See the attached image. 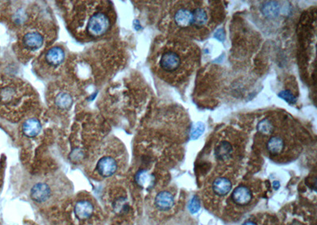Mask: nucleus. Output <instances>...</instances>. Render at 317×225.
Masks as SVG:
<instances>
[{"instance_id":"f257e3e1","label":"nucleus","mask_w":317,"mask_h":225,"mask_svg":"<svg viewBox=\"0 0 317 225\" xmlns=\"http://www.w3.org/2000/svg\"><path fill=\"white\" fill-rule=\"evenodd\" d=\"M49 210L55 225H103L107 217L96 199L86 192L73 194Z\"/></svg>"},{"instance_id":"f03ea898","label":"nucleus","mask_w":317,"mask_h":225,"mask_svg":"<svg viewBox=\"0 0 317 225\" xmlns=\"http://www.w3.org/2000/svg\"><path fill=\"white\" fill-rule=\"evenodd\" d=\"M27 195L36 206L50 209L73 194L69 182L61 175H48L33 180L28 188Z\"/></svg>"},{"instance_id":"7ed1b4c3","label":"nucleus","mask_w":317,"mask_h":225,"mask_svg":"<svg viewBox=\"0 0 317 225\" xmlns=\"http://www.w3.org/2000/svg\"><path fill=\"white\" fill-rule=\"evenodd\" d=\"M124 155L119 144L108 146L98 150L89 165L90 176L97 180H106L121 174L124 166Z\"/></svg>"},{"instance_id":"20e7f679","label":"nucleus","mask_w":317,"mask_h":225,"mask_svg":"<svg viewBox=\"0 0 317 225\" xmlns=\"http://www.w3.org/2000/svg\"><path fill=\"white\" fill-rule=\"evenodd\" d=\"M106 217L111 220L114 225H122L131 216V199L125 188L120 185H114L109 187L103 194Z\"/></svg>"},{"instance_id":"39448f33","label":"nucleus","mask_w":317,"mask_h":225,"mask_svg":"<svg viewBox=\"0 0 317 225\" xmlns=\"http://www.w3.org/2000/svg\"><path fill=\"white\" fill-rule=\"evenodd\" d=\"M111 26V18L103 10L94 11L86 19V33L88 36L94 38L104 36Z\"/></svg>"},{"instance_id":"423d86ee","label":"nucleus","mask_w":317,"mask_h":225,"mask_svg":"<svg viewBox=\"0 0 317 225\" xmlns=\"http://www.w3.org/2000/svg\"><path fill=\"white\" fill-rule=\"evenodd\" d=\"M22 88L15 84H8L0 88V105L5 108L17 105L23 98Z\"/></svg>"},{"instance_id":"0eeeda50","label":"nucleus","mask_w":317,"mask_h":225,"mask_svg":"<svg viewBox=\"0 0 317 225\" xmlns=\"http://www.w3.org/2000/svg\"><path fill=\"white\" fill-rule=\"evenodd\" d=\"M45 37L40 31L29 29L25 33L22 39L23 48L29 51H38L43 47Z\"/></svg>"},{"instance_id":"6e6552de","label":"nucleus","mask_w":317,"mask_h":225,"mask_svg":"<svg viewBox=\"0 0 317 225\" xmlns=\"http://www.w3.org/2000/svg\"><path fill=\"white\" fill-rule=\"evenodd\" d=\"M134 183L142 190L150 191L156 185V176L146 169H139L134 175Z\"/></svg>"},{"instance_id":"1a4fd4ad","label":"nucleus","mask_w":317,"mask_h":225,"mask_svg":"<svg viewBox=\"0 0 317 225\" xmlns=\"http://www.w3.org/2000/svg\"><path fill=\"white\" fill-rule=\"evenodd\" d=\"M180 65V56L174 51H166L160 57V67L167 72H174L179 68Z\"/></svg>"},{"instance_id":"9d476101","label":"nucleus","mask_w":317,"mask_h":225,"mask_svg":"<svg viewBox=\"0 0 317 225\" xmlns=\"http://www.w3.org/2000/svg\"><path fill=\"white\" fill-rule=\"evenodd\" d=\"M174 196L168 191L158 193L154 199V205L160 211H168L174 205Z\"/></svg>"},{"instance_id":"9b49d317","label":"nucleus","mask_w":317,"mask_h":225,"mask_svg":"<svg viewBox=\"0 0 317 225\" xmlns=\"http://www.w3.org/2000/svg\"><path fill=\"white\" fill-rule=\"evenodd\" d=\"M65 59V53L61 48L54 47L48 50L45 55V60L49 66L59 67Z\"/></svg>"},{"instance_id":"f8f14e48","label":"nucleus","mask_w":317,"mask_h":225,"mask_svg":"<svg viewBox=\"0 0 317 225\" xmlns=\"http://www.w3.org/2000/svg\"><path fill=\"white\" fill-rule=\"evenodd\" d=\"M42 126L37 118H29L23 124V135L27 138H34L40 134Z\"/></svg>"},{"instance_id":"ddd939ff","label":"nucleus","mask_w":317,"mask_h":225,"mask_svg":"<svg viewBox=\"0 0 317 225\" xmlns=\"http://www.w3.org/2000/svg\"><path fill=\"white\" fill-rule=\"evenodd\" d=\"M231 199L236 205H246L252 201V193L250 189L244 186H239L231 194Z\"/></svg>"},{"instance_id":"4468645a","label":"nucleus","mask_w":317,"mask_h":225,"mask_svg":"<svg viewBox=\"0 0 317 225\" xmlns=\"http://www.w3.org/2000/svg\"><path fill=\"white\" fill-rule=\"evenodd\" d=\"M174 22L178 26L186 28L193 25V14L188 9H179L176 11L174 17Z\"/></svg>"},{"instance_id":"2eb2a0df","label":"nucleus","mask_w":317,"mask_h":225,"mask_svg":"<svg viewBox=\"0 0 317 225\" xmlns=\"http://www.w3.org/2000/svg\"><path fill=\"white\" fill-rule=\"evenodd\" d=\"M212 187H213L215 194H217L220 196H224L231 191L232 185H231V181L228 179L227 178L219 177L213 181Z\"/></svg>"},{"instance_id":"dca6fc26","label":"nucleus","mask_w":317,"mask_h":225,"mask_svg":"<svg viewBox=\"0 0 317 225\" xmlns=\"http://www.w3.org/2000/svg\"><path fill=\"white\" fill-rule=\"evenodd\" d=\"M232 153V146L227 141H223L217 145L215 149V156L217 160L225 161L231 157Z\"/></svg>"},{"instance_id":"f3484780","label":"nucleus","mask_w":317,"mask_h":225,"mask_svg":"<svg viewBox=\"0 0 317 225\" xmlns=\"http://www.w3.org/2000/svg\"><path fill=\"white\" fill-rule=\"evenodd\" d=\"M74 100L72 94L68 92L58 93L55 98V105L61 110H68L73 104Z\"/></svg>"},{"instance_id":"a211bd4d","label":"nucleus","mask_w":317,"mask_h":225,"mask_svg":"<svg viewBox=\"0 0 317 225\" xmlns=\"http://www.w3.org/2000/svg\"><path fill=\"white\" fill-rule=\"evenodd\" d=\"M261 12L268 19H274L280 14V6L275 1L264 2L261 6Z\"/></svg>"},{"instance_id":"6ab92c4d","label":"nucleus","mask_w":317,"mask_h":225,"mask_svg":"<svg viewBox=\"0 0 317 225\" xmlns=\"http://www.w3.org/2000/svg\"><path fill=\"white\" fill-rule=\"evenodd\" d=\"M285 142L281 137L274 136L269 139L266 144V148L270 154L278 155L284 150Z\"/></svg>"},{"instance_id":"aec40b11","label":"nucleus","mask_w":317,"mask_h":225,"mask_svg":"<svg viewBox=\"0 0 317 225\" xmlns=\"http://www.w3.org/2000/svg\"><path fill=\"white\" fill-rule=\"evenodd\" d=\"M193 14V25H195V26L202 27L208 23L209 20V17L206 11L203 8L195 9L192 12Z\"/></svg>"},{"instance_id":"412c9836","label":"nucleus","mask_w":317,"mask_h":225,"mask_svg":"<svg viewBox=\"0 0 317 225\" xmlns=\"http://www.w3.org/2000/svg\"><path fill=\"white\" fill-rule=\"evenodd\" d=\"M205 131V125L202 122H198L193 125L190 130V139L196 140L202 135Z\"/></svg>"},{"instance_id":"4be33fe9","label":"nucleus","mask_w":317,"mask_h":225,"mask_svg":"<svg viewBox=\"0 0 317 225\" xmlns=\"http://www.w3.org/2000/svg\"><path fill=\"white\" fill-rule=\"evenodd\" d=\"M273 124L268 119L261 120L257 125V130L264 134H270L273 131Z\"/></svg>"},{"instance_id":"5701e85b","label":"nucleus","mask_w":317,"mask_h":225,"mask_svg":"<svg viewBox=\"0 0 317 225\" xmlns=\"http://www.w3.org/2000/svg\"><path fill=\"white\" fill-rule=\"evenodd\" d=\"M278 98H280L281 99H283V100L289 103L291 105L297 103V98H296V97H295V96L293 95L289 90H283V91H281L280 93L278 94Z\"/></svg>"},{"instance_id":"b1692460","label":"nucleus","mask_w":317,"mask_h":225,"mask_svg":"<svg viewBox=\"0 0 317 225\" xmlns=\"http://www.w3.org/2000/svg\"><path fill=\"white\" fill-rule=\"evenodd\" d=\"M200 208L201 204L199 198L195 196L190 200V204H189V210H190V213H196L199 211Z\"/></svg>"},{"instance_id":"393cba45","label":"nucleus","mask_w":317,"mask_h":225,"mask_svg":"<svg viewBox=\"0 0 317 225\" xmlns=\"http://www.w3.org/2000/svg\"><path fill=\"white\" fill-rule=\"evenodd\" d=\"M214 37L217 39V41L224 42L225 41V32L224 28H219L217 29L214 33Z\"/></svg>"},{"instance_id":"a878e982","label":"nucleus","mask_w":317,"mask_h":225,"mask_svg":"<svg viewBox=\"0 0 317 225\" xmlns=\"http://www.w3.org/2000/svg\"><path fill=\"white\" fill-rule=\"evenodd\" d=\"M273 187H274V188L275 189V190H277V189L280 187V183H279L278 181H274V183H273Z\"/></svg>"},{"instance_id":"bb28decb","label":"nucleus","mask_w":317,"mask_h":225,"mask_svg":"<svg viewBox=\"0 0 317 225\" xmlns=\"http://www.w3.org/2000/svg\"><path fill=\"white\" fill-rule=\"evenodd\" d=\"M243 225H256L255 222H253V221H247V222H245V223Z\"/></svg>"}]
</instances>
